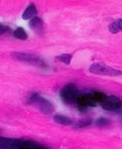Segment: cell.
I'll return each instance as SVG.
<instances>
[{"label":"cell","mask_w":122,"mask_h":149,"mask_svg":"<svg viewBox=\"0 0 122 149\" xmlns=\"http://www.w3.org/2000/svg\"><path fill=\"white\" fill-rule=\"evenodd\" d=\"M89 71L94 74H99V76H106V77H118L122 74L121 70L101 63L92 64L89 68Z\"/></svg>","instance_id":"2"},{"label":"cell","mask_w":122,"mask_h":149,"mask_svg":"<svg viewBox=\"0 0 122 149\" xmlns=\"http://www.w3.org/2000/svg\"><path fill=\"white\" fill-rule=\"evenodd\" d=\"M29 26L31 27L32 30H33L36 33L39 34L42 33L43 32V27H44V23L43 20L38 18V17H35L33 19H32L29 22Z\"/></svg>","instance_id":"9"},{"label":"cell","mask_w":122,"mask_h":149,"mask_svg":"<svg viewBox=\"0 0 122 149\" xmlns=\"http://www.w3.org/2000/svg\"><path fill=\"white\" fill-rule=\"evenodd\" d=\"M60 97L64 103L67 104H77V100L80 97V91L74 84H67L60 91Z\"/></svg>","instance_id":"1"},{"label":"cell","mask_w":122,"mask_h":149,"mask_svg":"<svg viewBox=\"0 0 122 149\" xmlns=\"http://www.w3.org/2000/svg\"><path fill=\"white\" fill-rule=\"evenodd\" d=\"M53 120L57 123V124H59V125H72L73 122V120L66 117V116H64V115H60V114H57L53 117Z\"/></svg>","instance_id":"11"},{"label":"cell","mask_w":122,"mask_h":149,"mask_svg":"<svg viewBox=\"0 0 122 149\" xmlns=\"http://www.w3.org/2000/svg\"><path fill=\"white\" fill-rule=\"evenodd\" d=\"M19 149H49V148L32 140L20 139Z\"/></svg>","instance_id":"8"},{"label":"cell","mask_w":122,"mask_h":149,"mask_svg":"<svg viewBox=\"0 0 122 149\" xmlns=\"http://www.w3.org/2000/svg\"><path fill=\"white\" fill-rule=\"evenodd\" d=\"M20 139L0 137V149H19Z\"/></svg>","instance_id":"6"},{"label":"cell","mask_w":122,"mask_h":149,"mask_svg":"<svg viewBox=\"0 0 122 149\" xmlns=\"http://www.w3.org/2000/svg\"><path fill=\"white\" fill-rule=\"evenodd\" d=\"M108 28H109V31L113 34H116L119 32L122 31V19L113 21L112 24H110Z\"/></svg>","instance_id":"12"},{"label":"cell","mask_w":122,"mask_h":149,"mask_svg":"<svg viewBox=\"0 0 122 149\" xmlns=\"http://www.w3.org/2000/svg\"><path fill=\"white\" fill-rule=\"evenodd\" d=\"M9 32H11V28L9 26L0 23V36H2Z\"/></svg>","instance_id":"18"},{"label":"cell","mask_w":122,"mask_h":149,"mask_svg":"<svg viewBox=\"0 0 122 149\" xmlns=\"http://www.w3.org/2000/svg\"><path fill=\"white\" fill-rule=\"evenodd\" d=\"M72 58H73V55L71 54H60V55L57 56L56 60L63 62L66 65H69L72 61Z\"/></svg>","instance_id":"15"},{"label":"cell","mask_w":122,"mask_h":149,"mask_svg":"<svg viewBox=\"0 0 122 149\" xmlns=\"http://www.w3.org/2000/svg\"><path fill=\"white\" fill-rule=\"evenodd\" d=\"M92 124V119L91 118H83L81 120H80L77 124H76V127L77 128H82V127H86Z\"/></svg>","instance_id":"16"},{"label":"cell","mask_w":122,"mask_h":149,"mask_svg":"<svg viewBox=\"0 0 122 149\" xmlns=\"http://www.w3.org/2000/svg\"><path fill=\"white\" fill-rule=\"evenodd\" d=\"M13 36L19 40H27L28 38V35H27V33L25 32V30L22 27H18L14 33H13Z\"/></svg>","instance_id":"14"},{"label":"cell","mask_w":122,"mask_h":149,"mask_svg":"<svg viewBox=\"0 0 122 149\" xmlns=\"http://www.w3.org/2000/svg\"><path fill=\"white\" fill-rule=\"evenodd\" d=\"M37 8L35 6L34 4H32L30 5L25 10V12L23 13V15H22V18L23 19L25 20H27V19H32L33 18H35V16L37 15Z\"/></svg>","instance_id":"10"},{"label":"cell","mask_w":122,"mask_h":149,"mask_svg":"<svg viewBox=\"0 0 122 149\" xmlns=\"http://www.w3.org/2000/svg\"><path fill=\"white\" fill-rule=\"evenodd\" d=\"M101 106L106 111H115L122 107V100L116 96H109L101 104Z\"/></svg>","instance_id":"5"},{"label":"cell","mask_w":122,"mask_h":149,"mask_svg":"<svg viewBox=\"0 0 122 149\" xmlns=\"http://www.w3.org/2000/svg\"><path fill=\"white\" fill-rule=\"evenodd\" d=\"M110 124V121L108 119H106V118H99L97 121H96V125L99 126H106Z\"/></svg>","instance_id":"17"},{"label":"cell","mask_w":122,"mask_h":149,"mask_svg":"<svg viewBox=\"0 0 122 149\" xmlns=\"http://www.w3.org/2000/svg\"><path fill=\"white\" fill-rule=\"evenodd\" d=\"M93 100L97 103V104H102L105 99L107 97V96L106 94H104L103 92H100V91H93V92H90Z\"/></svg>","instance_id":"13"},{"label":"cell","mask_w":122,"mask_h":149,"mask_svg":"<svg viewBox=\"0 0 122 149\" xmlns=\"http://www.w3.org/2000/svg\"><path fill=\"white\" fill-rule=\"evenodd\" d=\"M77 104L81 108H87V107H94L97 105V103L93 100L91 93L80 95L79 99L77 100Z\"/></svg>","instance_id":"7"},{"label":"cell","mask_w":122,"mask_h":149,"mask_svg":"<svg viewBox=\"0 0 122 149\" xmlns=\"http://www.w3.org/2000/svg\"><path fill=\"white\" fill-rule=\"evenodd\" d=\"M12 54L18 61H25V62L30 63L32 65H34L36 67H38V68H47V64L45 63V61L43 59H41L39 56H37L35 54H27V53H21V52L12 53Z\"/></svg>","instance_id":"3"},{"label":"cell","mask_w":122,"mask_h":149,"mask_svg":"<svg viewBox=\"0 0 122 149\" xmlns=\"http://www.w3.org/2000/svg\"><path fill=\"white\" fill-rule=\"evenodd\" d=\"M29 103L36 105L44 114H51L54 111L53 104L46 98L41 97L38 94H33L29 98Z\"/></svg>","instance_id":"4"}]
</instances>
